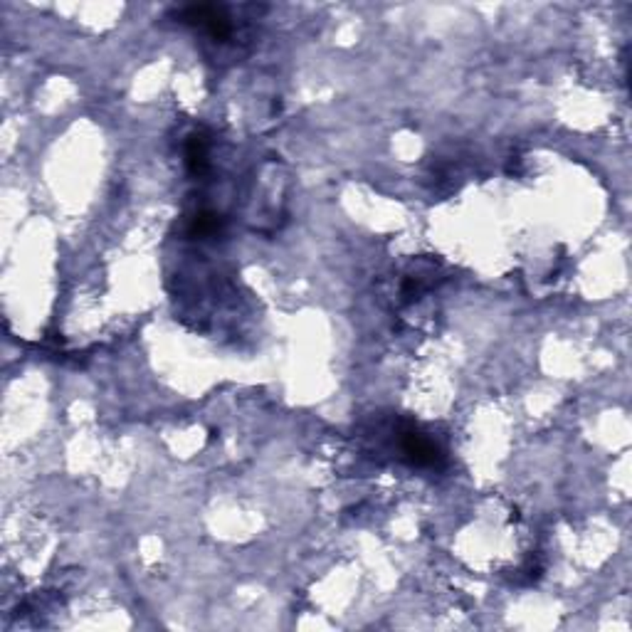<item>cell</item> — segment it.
I'll use <instances>...</instances> for the list:
<instances>
[{"label": "cell", "mask_w": 632, "mask_h": 632, "mask_svg": "<svg viewBox=\"0 0 632 632\" xmlns=\"http://www.w3.org/2000/svg\"><path fill=\"white\" fill-rule=\"evenodd\" d=\"M403 450H405V454L415 464H435L440 459L437 447H435L432 442H427L425 437H420L418 432L405 435V440H403Z\"/></svg>", "instance_id": "1"}, {"label": "cell", "mask_w": 632, "mask_h": 632, "mask_svg": "<svg viewBox=\"0 0 632 632\" xmlns=\"http://www.w3.org/2000/svg\"><path fill=\"white\" fill-rule=\"evenodd\" d=\"M185 160H188L190 173H203L205 170V138L190 136L188 148H185Z\"/></svg>", "instance_id": "2"}, {"label": "cell", "mask_w": 632, "mask_h": 632, "mask_svg": "<svg viewBox=\"0 0 632 632\" xmlns=\"http://www.w3.org/2000/svg\"><path fill=\"white\" fill-rule=\"evenodd\" d=\"M217 227H220V220H217V215L203 212V215H198L193 220V227H190V232H193V235H210V232H215Z\"/></svg>", "instance_id": "3"}]
</instances>
